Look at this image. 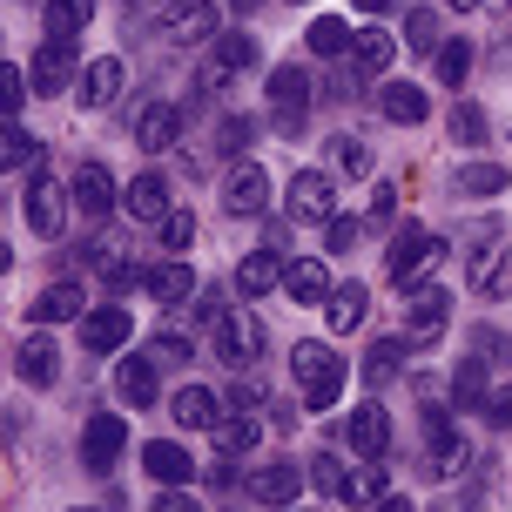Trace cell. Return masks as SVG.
Masks as SVG:
<instances>
[{
  "label": "cell",
  "instance_id": "cell-44",
  "mask_svg": "<svg viewBox=\"0 0 512 512\" xmlns=\"http://www.w3.org/2000/svg\"><path fill=\"white\" fill-rule=\"evenodd\" d=\"M95 270H102V283L115 290V297H122V290H135V283H149V270H142V263H128V256H115V250H108Z\"/></svg>",
  "mask_w": 512,
  "mask_h": 512
},
{
  "label": "cell",
  "instance_id": "cell-50",
  "mask_svg": "<svg viewBox=\"0 0 512 512\" xmlns=\"http://www.w3.org/2000/svg\"><path fill=\"white\" fill-rule=\"evenodd\" d=\"M358 236H364L358 216H331V223H324V243H331V256H351V243H358Z\"/></svg>",
  "mask_w": 512,
  "mask_h": 512
},
{
  "label": "cell",
  "instance_id": "cell-26",
  "mask_svg": "<svg viewBox=\"0 0 512 512\" xmlns=\"http://www.w3.org/2000/svg\"><path fill=\"white\" fill-rule=\"evenodd\" d=\"M405 351H418L411 337H378V344L364 351V384H371V391L398 384V378H405Z\"/></svg>",
  "mask_w": 512,
  "mask_h": 512
},
{
  "label": "cell",
  "instance_id": "cell-6",
  "mask_svg": "<svg viewBox=\"0 0 512 512\" xmlns=\"http://www.w3.org/2000/svg\"><path fill=\"white\" fill-rule=\"evenodd\" d=\"M445 324H452V290H438V283H411V290H405V337L425 351V344L445 337Z\"/></svg>",
  "mask_w": 512,
  "mask_h": 512
},
{
  "label": "cell",
  "instance_id": "cell-23",
  "mask_svg": "<svg viewBox=\"0 0 512 512\" xmlns=\"http://www.w3.org/2000/svg\"><path fill=\"white\" fill-rule=\"evenodd\" d=\"M277 283H283L277 250H250L243 263H236V297H243V304H263V297H270Z\"/></svg>",
  "mask_w": 512,
  "mask_h": 512
},
{
  "label": "cell",
  "instance_id": "cell-2",
  "mask_svg": "<svg viewBox=\"0 0 512 512\" xmlns=\"http://www.w3.org/2000/svg\"><path fill=\"white\" fill-rule=\"evenodd\" d=\"M290 378H297L304 411H331L344 398V358H337L331 344H297L290 351Z\"/></svg>",
  "mask_w": 512,
  "mask_h": 512
},
{
  "label": "cell",
  "instance_id": "cell-32",
  "mask_svg": "<svg viewBox=\"0 0 512 512\" xmlns=\"http://www.w3.org/2000/svg\"><path fill=\"white\" fill-rule=\"evenodd\" d=\"M492 384H486V358H459L452 364V405L459 411H486Z\"/></svg>",
  "mask_w": 512,
  "mask_h": 512
},
{
  "label": "cell",
  "instance_id": "cell-48",
  "mask_svg": "<svg viewBox=\"0 0 512 512\" xmlns=\"http://www.w3.org/2000/svg\"><path fill=\"white\" fill-rule=\"evenodd\" d=\"M27 88H34V75H21L14 61L0 68V108H7V122H21V102H27Z\"/></svg>",
  "mask_w": 512,
  "mask_h": 512
},
{
  "label": "cell",
  "instance_id": "cell-28",
  "mask_svg": "<svg viewBox=\"0 0 512 512\" xmlns=\"http://www.w3.org/2000/svg\"><path fill=\"white\" fill-rule=\"evenodd\" d=\"M310 486L324 492L331 506H351V499H364V486L351 479V465L337 459V452H317V459H310Z\"/></svg>",
  "mask_w": 512,
  "mask_h": 512
},
{
  "label": "cell",
  "instance_id": "cell-39",
  "mask_svg": "<svg viewBox=\"0 0 512 512\" xmlns=\"http://www.w3.org/2000/svg\"><path fill=\"white\" fill-rule=\"evenodd\" d=\"M216 61H223L230 75H250L256 61H263V48H256V34H243V27H236V34H216Z\"/></svg>",
  "mask_w": 512,
  "mask_h": 512
},
{
  "label": "cell",
  "instance_id": "cell-8",
  "mask_svg": "<svg viewBox=\"0 0 512 512\" xmlns=\"http://www.w3.org/2000/svg\"><path fill=\"white\" fill-rule=\"evenodd\" d=\"M256 351H263V324H256L250 304H236L216 317V364H230V371H250Z\"/></svg>",
  "mask_w": 512,
  "mask_h": 512
},
{
  "label": "cell",
  "instance_id": "cell-20",
  "mask_svg": "<svg viewBox=\"0 0 512 512\" xmlns=\"http://www.w3.org/2000/svg\"><path fill=\"white\" fill-rule=\"evenodd\" d=\"M14 378L21 384H34V391H48L54 378H61V344L54 337H21V351H14Z\"/></svg>",
  "mask_w": 512,
  "mask_h": 512
},
{
  "label": "cell",
  "instance_id": "cell-31",
  "mask_svg": "<svg viewBox=\"0 0 512 512\" xmlns=\"http://www.w3.org/2000/svg\"><path fill=\"white\" fill-rule=\"evenodd\" d=\"M304 48L324 54V61H337V54L358 48V34H351V21H337V14H317V21L304 27Z\"/></svg>",
  "mask_w": 512,
  "mask_h": 512
},
{
  "label": "cell",
  "instance_id": "cell-12",
  "mask_svg": "<svg viewBox=\"0 0 512 512\" xmlns=\"http://www.w3.org/2000/svg\"><path fill=\"white\" fill-rule=\"evenodd\" d=\"M506 230H499V216H486L479 223V250H472V270H465V283L479 290V297H499L506 290Z\"/></svg>",
  "mask_w": 512,
  "mask_h": 512
},
{
  "label": "cell",
  "instance_id": "cell-17",
  "mask_svg": "<svg viewBox=\"0 0 512 512\" xmlns=\"http://www.w3.org/2000/svg\"><path fill=\"white\" fill-rule=\"evenodd\" d=\"M176 142H182V108L176 102H142L135 108V149L169 155Z\"/></svg>",
  "mask_w": 512,
  "mask_h": 512
},
{
  "label": "cell",
  "instance_id": "cell-5",
  "mask_svg": "<svg viewBox=\"0 0 512 512\" xmlns=\"http://www.w3.org/2000/svg\"><path fill=\"white\" fill-rule=\"evenodd\" d=\"M155 21H162V34H169V41H182V48H203V41H216V34H223L216 0H155Z\"/></svg>",
  "mask_w": 512,
  "mask_h": 512
},
{
  "label": "cell",
  "instance_id": "cell-54",
  "mask_svg": "<svg viewBox=\"0 0 512 512\" xmlns=\"http://www.w3.org/2000/svg\"><path fill=\"white\" fill-rule=\"evenodd\" d=\"M472 344H479V358H486V364H512V337H499V331H479Z\"/></svg>",
  "mask_w": 512,
  "mask_h": 512
},
{
  "label": "cell",
  "instance_id": "cell-58",
  "mask_svg": "<svg viewBox=\"0 0 512 512\" xmlns=\"http://www.w3.org/2000/svg\"><path fill=\"white\" fill-rule=\"evenodd\" d=\"M351 7H358V14H371V21H378V14H391V7H398V0H351Z\"/></svg>",
  "mask_w": 512,
  "mask_h": 512
},
{
  "label": "cell",
  "instance_id": "cell-51",
  "mask_svg": "<svg viewBox=\"0 0 512 512\" xmlns=\"http://www.w3.org/2000/svg\"><path fill=\"white\" fill-rule=\"evenodd\" d=\"M230 411H270V398H263V384H256L250 371H236V384H230Z\"/></svg>",
  "mask_w": 512,
  "mask_h": 512
},
{
  "label": "cell",
  "instance_id": "cell-33",
  "mask_svg": "<svg viewBox=\"0 0 512 512\" xmlns=\"http://www.w3.org/2000/svg\"><path fill=\"white\" fill-rule=\"evenodd\" d=\"M142 290H149L155 304H169V310H176V304H189V297H196V277H189V263H155Z\"/></svg>",
  "mask_w": 512,
  "mask_h": 512
},
{
  "label": "cell",
  "instance_id": "cell-61",
  "mask_svg": "<svg viewBox=\"0 0 512 512\" xmlns=\"http://www.w3.org/2000/svg\"><path fill=\"white\" fill-rule=\"evenodd\" d=\"M128 7H135V0H128Z\"/></svg>",
  "mask_w": 512,
  "mask_h": 512
},
{
  "label": "cell",
  "instance_id": "cell-1",
  "mask_svg": "<svg viewBox=\"0 0 512 512\" xmlns=\"http://www.w3.org/2000/svg\"><path fill=\"white\" fill-rule=\"evenodd\" d=\"M452 256V243L432 230H418V223H391V250H384V270H391V283L398 290H411V283H425Z\"/></svg>",
  "mask_w": 512,
  "mask_h": 512
},
{
  "label": "cell",
  "instance_id": "cell-35",
  "mask_svg": "<svg viewBox=\"0 0 512 512\" xmlns=\"http://www.w3.org/2000/svg\"><path fill=\"white\" fill-rule=\"evenodd\" d=\"M256 438H263V418H250V411H230V418H216V452H230V459H250Z\"/></svg>",
  "mask_w": 512,
  "mask_h": 512
},
{
  "label": "cell",
  "instance_id": "cell-21",
  "mask_svg": "<svg viewBox=\"0 0 512 512\" xmlns=\"http://www.w3.org/2000/svg\"><path fill=\"white\" fill-rule=\"evenodd\" d=\"M142 472H149L155 486H189L196 479V459H189V445H176V438H155V445H142Z\"/></svg>",
  "mask_w": 512,
  "mask_h": 512
},
{
  "label": "cell",
  "instance_id": "cell-25",
  "mask_svg": "<svg viewBox=\"0 0 512 512\" xmlns=\"http://www.w3.org/2000/svg\"><path fill=\"white\" fill-rule=\"evenodd\" d=\"M169 418H176L182 432H216L223 405H216V391H203V384H182L176 398H169Z\"/></svg>",
  "mask_w": 512,
  "mask_h": 512
},
{
  "label": "cell",
  "instance_id": "cell-55",
  "mask_svg": "<svg viewBox=\"0 0 512 512\" xmlns=\"http://www.w3.org/2000/svg\"><path fill=\"white\" fill-rule=\"evenodd\" d=\"M223 297H216V290H196V304H189V317H196V324H216V317H223Z\"/></svg>",
  "mask_w": 512,
  "mask_h": 512
},
{
  "label": "cell",
  "instance_id": "cell-7",
  "mask_svg": "<svg viewBox=\"0 0 512 512\" xmlns=\"http://www.w3.org/2000/svg\"><path fill=\"white\" fill-rule=\"evenodd\" d=\"M304 115H310V75L297 68V61L270 68V122H277V135H290V142H297Z\"/></svg>",
  "mask_w": 512,
  "mask_h": 512
},
{
  "label": "cell",
  "instance_id": "cell-27",
  "mask_svg": "<svg viewBox=\"0 0 512 512\" xmlns=\"http://www.w3.org/2000/svg\"><path fill=\"white\" fill-rule=\"evenodd\" d=\"M122 216L128 223H162V216H169V182L162 176H135L122 189Z\"/></svg>",
  "mask_w": 512,
  "mask_h": 512
},
{
  "label": "cell",
  "instance_id": "cell-34",
  "mask_svg": "<svg viewBox=\"0 0 512 512\" xmlns=\"http://www.w3.org/2000/svg\"><path fill=\"white\" fill-rule=\"evenodd\" d=\"M364 310H371V290H364V283H337L331 304H324V324H331V331H358Z\"/></svg>",
  "mask_w": 512,
  "mask_h": 512
},
{
  "label": "cell",
  "instance_id": "cell-59",
  "mask_svg": "<svg viewBox=\"0 0 512 512\" xmlns=\"http://www.w3.org/2000/svg\"><path fill=\"white\" fill-rule=\"evenodd\" d=\"M236 7V21H243V14H256V7H263V0H230Z\"/></svg>",
  "mask_w": 512,
  "mask_h": 512
},
{
  "label": "cell",
  "instance_id": "cell-45",
  "mask_svg": "<svg viewBox=\"0 0 512 512\" xmlns=\"http://www.w3.org/2000/svg\"><path fill=\"white\" fill-rule=\"evenodd\" d=\"M465 75H472V48H465L459 34H452V41H438V81H452V88H459Z\"/></svg>",
  "mask_w": 512,
  "mask_h": 512
},
{
  "label": "cell",
  "instance_id": "cell-47",
  "mask_svg": "<svg viewBox=\"0 0 512 512\" xmlns=\"http://www.w3.org/2000/svg\"><path fill=\"white\" fill-rule=\"evenodd\" d=\"M256 142V115H223V128H216V149L223 155H243Z\"/></svg>",
  "mask_w": 512,
  "mask_h": 512
},
{
  "label": "cell",
  "instance_id": "cell-14",
  "mask_svg": "<svg viewBox=\"0 0 512 512\" xmlns=\"http://www.w3.org/2000/svg\"><path fill=\"white\" fill-rule=\"evenodd\" d=\"M122 445H128L122 411H95V418L81 425V465H88V472H115V465H122Z\"/></svg>",
  "mask_w": 512,
  "mask_h": 512
},
{
  "label": "cell",
  "instance_id": "cell-10",
  "mask_svg": "<svg viewBox=\"0 0 512 512\" xmlns=\"http://www.w3.org/2000/svg\"><path fill=\"white\" fill-rule=\"evenodd\" d=\"M452 411L459 405H425V452H432V465L425 472H438V479H452V472H465V432L452 425Z\"/></svg>",
  "mask_w": 512,
  "mask_h": 512
},
{
  "label": "cell",
  "instance_id": "cell-11",
  "mask_svg": "<svg viewBox=\"0 0 512 512\" xmlns=\"http://www.w3.org/2000/svg\"><path fill=\"white\" fill-rule=\"evenodd\" d=\"M304 486H310V465L277 459V465H256V472H250L243 499H250V506H297V499H304Z\"/></svg>",
  "mask_w": 512,
  "mask_h": 512
},
{
  "label": "cell",
  "instance_id": "cell-56",
  "mask_svg": "<svg viewBox=\"0 0 512 512\" xmlns=\"http://www.w3.org/2000/svg\"><path fill=\"white\" fill-rule=\"evenodd\" d=\"M155 506H162V512H182V506H196V492H189V486H162V499H155Z\"/></svg>",
  "mask_w": 512,
  "mask_h": 512
},
{
  "label": "cell",
  "instance_id": "cell-46",
  "mask_svg": "<svg viewBox=\"0 0 512 512\" xmlns=\"http://www.w3.org/2000/svg\"><path fill=\"white\" fill-rule=\"evenodd\" d=\"M149 358L162 364V371H176V364H189V358H196V344H189L182 331H162V337H149Z\"/></svg>",
  "mask_w": 512,
  "mask_h": 512
},
{
  "label": "cell",
  "instance_id": "cell-52",
  "mask_svg": "<svg viewBox=\"0 0 512 512\" xmlns=\"http://www.w3.org/2000/svg\"><path fill=\"white\" fill-rule=\"evenodd\" d=\"M398 223V182H378L371 189V230H391Z\"/></svg>",
  "mask_w": 512,
  "mask_h": 512
},
{
  "label": "cell",
  "instance_id": "cell-42",
  "mask_svg": "<svg viewBox=\"0 0 512 512\" xmlns=\"http://www.w3.org/2000/svg\"><path fill=\"white\" fill-rule=\"evenodd\" d=\"M438 41H445V34H438V14H432V7H411V14H405V48L438 54Z\"/></svg>",
  "mask_w": 512,
  "mask_h": 512
},
{
  "label": "cell",
  "instance_id": "cell-4",
  "mask_svg": "<svg viewBox=\"0 0 512 512\" xmlns=\"http://www.w3.org/2000/svg\"><path fill=\"white\" fill-rule=\"evenodd\" d=\"M68 203H75V189L68 182H54V176H27V230L41 236V243H61L68 236Z\"/></svg>",
  "mask_w": 512,
  "mask_h": 512
},
{
  "label": "cell",
  "instance_id": "cell-37",
  "mask_svg": "<svg viewBox=\"0 0 512 512\" xmlns=\"http://www.w3.org/2000/svg\"><path fill=\"white\" fill-rule=\"evenodd\" d=\"M378 108H384V122H405V128L432 115V102H425V88H411V81H391V88L378 95Z\"/></svg>",
  "mask_w": 512,
  "mask_h": 512
},
{
  "label": "cell",
  "instance_id": "cell-29",
  "mask_svg": "<svg viewBox=\"0 0 512 512\" xmlns=\"http://www.w3.org/2000/svg\"><path fill=\"white\" fill-rule=\"evenodd\" d=\"M398 61V34H384V27H358V48H351V68L364 81H378L384 68Z\"/></svg>",
  "mask_w": 512,
  "mask_h": 512
},
{
  "label": "cell",
  "instance_id": "cell-49",
  "mask_svg": "<svg viewBox=\"0 0 512 512\" xmlns=\"http://www.w3.org/2000/svg\"><path fill=\"white\" fill-rule=\"evenodd\" d=\"M155 230H162V250H189V243H196V216H189V209H169Z\"/></svg>",
  "mask_w": 512,
  "mask_h": 512
},
{
  "label": "cell",
  "instance_id": "cell-41",
  "mask_svg": "<svg viewBox=\"0 0 512 512\" xmlns=\"http://www.w3.org/2000/svg\"><path fill=\"white\" fill-rule=\"evenodd\" d=\"M331 169L337 176H371V149L358 135H331Z\"/></svg>",
  "mask_w": 512,
  "mask_h": 512
},
{
  "label": "cell",
  "instance_id": "cell-22",
  "mask_svg": "<svg viewBox=\"0 0 512 512\" xmlns=\"http://www.w3.org/2000/svg\"><path fill=\"white\" fill-rule=\"evenodd\" d=\"M155 391H162V364L149 358V351H142V358H122L115 364V398H122V405H155Z\"/></svg>",
  "mask_w": 512,
  "mask_h": 512
},
{
  "label": "cell",
  "instance_id": "cell-18",
  "mask_svg": "<svg viewBox=\"0 0 512 512\" xmlns=\"http://www.w3.org/2000/svg\"><path fill=\"white\" fill-rule=\"evenodd\" d=\"M68 189H75V209L88 216V223H102L108 209L122 203V189H115V176H108L102 162H81L75 176H68Z\"/></svg>",
  "mask_w": 512,
  "mask_h": 512
},
{
  "label": "cell",
  "instance_id": "cell-16",
  "mask_svg": "<svg viewBox=\"0 0 512 512\" xmlns=\"http://www.w3.org/2000/svg\"><path fill=\"white\" fill-rule=\"evenodd\" d=\"M223 209H230V216H263V209H270V176H263V162L236 155V169L223 176Z\"/></svg>",
  "mask_w": 512,
  "mask_h": 512
},
{
  "label": "cell",
  "instance_id": "cell-3",
  "mask_svg": "<svg viewBox=\"0 0 512 512\" xmlns=\"http://www.w3.org/2000/svg\"><path fill=\"white\" fill-rule=\"evenodd\" d=\"M27 75H34V95H68V88H81L75 34H48V41L34 48V61H27Z\"/></svg>",
  "mask_w": 512,
  "mask_h": 512
},
{
  "label": "cell",
  "instance_id": "cell-43",
  "mask_svg": "<svg viewBox=\"0 0 512 512\" xmlns=\"http://www.w3.org/2000/svg\"><path fill=\"white\" fill-rule=\"evenodd\" d=\"M7 169H41V135H27L21 122H7Z\"/></svg>",
  "mask_w": 512,
  "mask_h": 512
},
{
  "label": "cell",
  "instance_id": "cell-30",
  "mask_svg": "<svg viewBox=\"0 0 512 512\" xmlns=\"http://www.w3.org/2000/svg\"><path fill=\"white\" fill-rule=\"evenodd\" d=\"M115 95H122V61L115 54L88 61L81 68V108H115Z\"/></svg>",
  "mask_w": 512,
  "mask_h": 512
},
{
  "label": "cell",
  "instance_id": "cell-24",
  "mask_svg": "<svg viewBox=\"0 0 512 512\" xmlns=\"http://www.w3.org/2000/svg\"><path fill=\"white\" fill-rule=\"evenodd\" d=\"M283 290L297 297V304H331V270H324V256H297V263H283Z\"/></svg>",
  "mask_w": 512,
  "mask_h": 512
},
{
  "label": "cell",
  "instance_id": "cell-9",
  "mask_svg": "<svg viewBox=\"0 0 512 512\" xmlns=\"http://www.w3.org/2000/svg\"><path fill=\"white\" fill-rule=\"evenodd\" d=\"M283 216L290 223H331L337 216V182L324 169H297L290 189H283Z\"/></svg>",
  "mask_w": 512,
  "mask_h": 512
},
{
  "label": "cell",
  "instance_id": "cell-19",
  "mask_svg": "<svg viewBox=\"0 0 512 512\" xmlns=\"http://www.w3.org/2000/svg\"><path fill=\"white\" fill-rule=\"evenodd\" d=\"M81 317H88V290H81V283H68V277L48 283V290L27 304V324H81Z\"/></svg>",
  "mask_w": 512,
  "mask_h": 512
},
{
  "label": "cell",
  "instance_id": "cell-40",
  "mask_svg": "<svg viewBox=\"0 0 512 512\" xmlns=\"http://www.w3.org/2000/svg\"><path fill=\"white\" fill-rule=\"evenodd\" d=\"M95 0H48V34H88Z\"/></svg>",
  "mask_w": 512,
  "mask_h": 512
},
{
  "label": "cell",
  "instance_id": "cell-57",
  "mask_svg": "<svg viewBox=\"0 0 512 512\" xmlns=\"http://www.w3.org/2000/svg\"><path fill=\"white\" fill-rule=\"evenodd\" d=\"M297 425V405H270V432H290Z\"/></svg>",
  "mask_w": 512,
  "mask_h": 512
},
{
  "label": "cell",
  "instance_id": "cell-38",
  "mask_svg": "<svg viewBox=\"0 0 512 512\" xmlns=\"http://www.w3.org/2000/svg\"><path fill=\"white\" fill-rule=\"evenodd\" d=\"M445 128H452L459 149H486V135H492V122H486V108H479V102H452Z\"/></svg>",
  "mask_w": 512,
  "mask_h": 512
},
{
  "label": "cell",
  "instance_id": "cell-60",
  "mask_svg": "<svg viewBox=\"0 0 512 512\" xmlns=\"http://www.w3.org/2000/svg\"><path fill=\"white\" fill-rule=\"evenodd\" d=\"M452 7H459V14H472V7H479V0H452Z\"/></svg>",
  "mask_w": 512,
  "mask_h": 512
},
{
  "label": "cell",
  "instance_id": "cell-15",
  "mask_svg": "<svg viewBox=\"0 0 512 512\" xmlns=\"http://www.w3.org/2000/svg\"><path fill=\"white\" fill-rule=\"evenodd\" d=\"M128 337H135V317H128L122 304H95L81 317V351H88V358H115Z\"/></svg>",
  "mask_w": 512,
  "mask_h": 512
},
{
  "label": "cell",
  "instance_id": "cell-13",
  "mask_svg": "<svg viewBox=\"0 0 512 512\" xmlns=\"http://www.w3.org/2000/svg\"><path fill=\"white\" fill-rule=\"evenodd\" d=\"M344 445H351V459H384L391 452V411L378 405V398H364V405H351V418H344Z\"/></svg>",
  "mask_w": 512,
  "mask_h": 512
},
{
  "label": "cell",
  "instance_id": "cell-36",
  "mask_svg": "<svg viewBox=\"0 0 512 512\" xmlns=\"http://www.w3.org/2000/svg\"><path fill=\"white\" fill-rule=\"evenodd\" d=\"M506 189H512V169H506V162H465V169H459V196H472V203L506 196Z\"/></svg>",
  "mask_w": 512,
  "mask_h": 512
},
{
  "label": "cell",
  "instance_id": "cell-53",
  "mask_svg": "<svg viewBox=\"0 0 512 512\" xmlns=\"http://www.w3.org/2000/svg\"><path fill=\"white\" fill-rule=\"evenodd\" d=\"M486 418L499 425V432H512V384H492V398H486Z\"/></svg>",
  "mask_w": 512,
  "mask_h": 512
}]
</instances>
